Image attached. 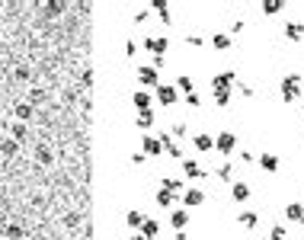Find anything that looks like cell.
I'll use <instances>...</instances> for the list:
<instances>
[{
	"label": "cell",
	"instance_id": "ffe728a7",
	"mask_svg": "<svg viewBox=\"0 0 304 240\" xmlns=\"http://www.w3.org/2000/svg\"><path fill=\"white\" fill-rule=\"evenodd\" d=\"M0 154H3V157H16V154H20V141H13V138H3V141H0Z\"/></svg>",
	"mask_w": 304,
	"mask_h": 240
},
{
	"label": "cell",
	"instance_id": "f546056e",
	"mask_svg": "<svg viewBox=\"0 0 304 240\" xmlns=\"http://www.w3.org/2000/svg\"><path fill=\"white\" fill-rule=\"evenodd\" d=\"M192 144H196V151H215V138H208V135H196Z\"/></svg>",
	"mask_w": 304,
	"mask_h": 240
},
{
	"label": "cell",
	"instance_id": "9c48e42d",
	"mask_svg": "<svg viewBox=\"0 0 304 240\" xmlns=\"http://www.w3.org/2000/svg\"><path fill=\"white\" fill-rule=\"evenodd\" d=\"M202 202H205L202 189H186V192H182V208H199Z\"/></svg>",
	"mask_w": 304,
	"mask_h": 240
},
{
	"label": "cell",
	"instance_id": "603a6c76",
	"mask_svg": "<svg viewBox=\"0 0 304 240\" xmlns=\"http://www.w3.org/2000/svg\"><path fill=\"white\" fill-rule=\"evenodd\" d=\"M259 10L266 16H276L279 10H285V0H259Z\"/></svg>",
	"mask_w": 304,
	"mask_h": 240
},
{
	"label": "cell",
	"instance_id": "30bf717a",
	"mask_svg": "<svg viewBox=\"0 0 304 240\" xmlns=\"http://www.w3.org/2000/svg\"><path fill=\"white\" fill-rule=\"evenodd\" d=\"M141 237H144V240L160 237V221H157V218H144V224H141Z\"/></svg>",
	"mask_w": 304,
	"mask_h": 240
},
{
	"label": "cell",
	"instance_id": "8fae6325",
	"mask_svg": "<svg viewBox=\"0 0 304 240\" xmlns=\"http://www.w3.org/2000/svg\"><path fill=\"white\" fill-rule=\"evenodd\" d=\"M32 112H35L32 103H16V106H13V119H16V122H26V125H29Z\"/></svg>",
	"mask_w": 304,
	"mask_h": 240
},
{
	"label": "cell",
	"instance_id": "d590c367",
	"mask_svg": "<svg viewBox=\"0 0 304 240\" xmlns=\"http://www.w3.org/2000/svg\"><path fill=\"white\" fill-rule=\"evenodd\" d=\"M170 135H173V138H186V122H176L173 128H170Z\"/></svg>",
	"mask_w": 304,
	"mask_h": 240
},
{
	"label": "cell",
	"instance_id": "d4e9b609",
	"mask_svg": "<svg viewBox=\"0 0 304 240\" xmlns=\"http://www.w3.org/2000/svg\"><path fill=\"white\" fill-rule=\"evenodd\" d=\"M35 160H39L42 167L54 164V154H51V147H48V144H39V147H35Z\"/></svg>",
	"mask_w": 304,
	"mask_h": 240
},
{
	"label": "cell",
	"instance_id": "bcb514c9",
	"mask_svg": "<svg viewBox=\"0 0 304 240\" xmlns=\"http://www.w3.org/2000/svg\"><path fill=\"white\" fill-rule=\"evenodd\" d=\"M301 205H304V202H301Z\"/></svg>",
	"mask_w": 304,
	"mask_h": 240
},
{
	"label": "cell",
	"instance_id": "7c38bea8",
	"mask_svg": "<svg viewBox=\"0 0 304 240\" xmlns=\"http://www.w3.org/2000/svg\"><path fill=\"white\" fill-rule=\"evenodd\" d=\"M179 167H182V173H186V176H189V179H205V176H208V173H205L202 167L196 164V160H182Z\"/></svg>",
	"mask_w": 304,
	"mask_h": 240
},
{
	"label": "cell",
	"instance_id": "cb8c5ba5",
	"mask_svg": "<svg viewBox=\"0 0 304 240\" xmlns=\"http://www.w3.org/2000/svg\"><path fill=\"white\" fill-rule=\"evenodd\" d=\"M131 103L138 106V112L151 109V93H148V90H135V93H131Z\"/></svg>",
	"mask_w": 304,
	"mask_h": 240
},
{
	"label": "cell",
	"instance_id": "ab89813d",
	"mask_svg": "<svg viewBox=\"0 0 304 240\" xmlns=\"http://www.w3.org/2000/svg\"><path fill=\"white\" fill-rule=\"evenodd\" d=\"M237 87H240V93L247 96V99H250V96H253V87H250V83H237Z\"/></svg>",
	"mask_w": 304,
	"mask_h": 240
},
{
	"label": "cell",
	"instance_id": "ba28073f",
	"mask_svg": "<svg viewBox=\"0 0 304 240\" xmlns=\"http://www.w3.org/2000/svg\"><path fill=\"white\" fill-rule=\"evenodd\" d=\"M154 93H157V103H160V106H173L176 96H179V93H176V87H167V83H160Z\"/></svg>",
	"mask_w": 304,
	"mask_h": 240
},
{
	"label": "cell",
	"instance_id": "9a60e30c",
	"mask_svg": "<svg viewBox=\"0 0 304 240\" xmlns=\"http://www.w3.org/2000/svg\"><path fill=\"white\" fill-rule=\"evenodd\" d=\"M250 195H253V189L247 183H234V186H230V199H234V202H247Z\"/></svg>",
	"mask_w": 304,
	"mask_h": 240
},
{
	"label": "cell",
	"instance_id": "f35d334b",
	"mask_svg": "<svg viewBox=\"0 0 304 240\" xmlns=\"http://www.w3.org/2000/svg\"><path fill=\"white\" fill-rule=\"evenodd\" d=\"M83 87H93V71H90V68L83 71Z\"/></svg>",
	"mask_w": 304,
	"mask_h": 240
},
{
	"label": "cell",
	"instance_id": "4dcf8cb0",
	"mask_svg": "<svg viewBox=\"0 0 304 240\" xmlns=\"http://www.w3.org/2000/svg\"><path fill=\"white\" fill-rule=\"evenodd\" d=\"M144 218H148V215H141V212H128V215H125V221H128V227H131V231H141Z\"/></svg>",
	"mask_w": 304,
	"mask_h": 240
},
{
	"label": "cell",
	"instance_id": "277c9868",
	"mask_svg": "<svg viewBox=\"0 0 304 240\" xmlns=\"http://www.w3.org/2000/svg\"><path fill=\"white\" fill-rule=\"evenodd\" d=\"M157 141H160V147H163V151H167V154H170L173 160H182V151L176 147V138L170 135V131H163V135H157Z\"/></svg>",
	"mask_w": 304,
	"mask_h": 240
},
{
	"label": "cell",
	"instance_id": "8d00e7d4",
	"mask_svg": "<svg viewBox=\"0 0 304 240\" xmlns=\"http://www.w3.org/2000/svg\"><path fill=\"white\" fill-rule=\"evenodd\" d=\"M186 42H189L192 48H202V45H205V39H202V35H186Z\"/></svg>",
	"mask_w": 304,
	"mask_h": 240
},
{
	"label": "cell",
	"instance_id": "60d3db41",
	"mask_svg": "<svg viewBox=\"0 0 304 240\" xmlns=\"http://www.w3.org/2000/svg\"><path fill=\"white\" fill-rule=\"evenodd\" d=\"M125 55H128V58L138 55V45H135V42H128V45H125Z\"/></svg>",
	"mask_w": 304,
	"mask_h": 240
},
{
	"label": "cell",
	"instance_id": "5b68a950",
	"mask_svg": "<svg viewBox=\"0 0 304 240\" xmlns=\"http://www.w3.org/2000/svg\"><path fill=\"white\" fill-rule=\"evenodd\" d=\"M234 83H237V74L234 71H224V74H218V77H211V90H234Z\"/></svg>",
	"mask_w": 304,
	"mask_h": 240
},
{
	"label": "cell",
	"instance_id": "6da1fadb",
	"mask_svg": "<svg viewBox=\"0 0 304 240\" xmlns=\"http://www.w3.org/2000/svg\"><path fill=\"white\" fill-rule=\"evenodd\" d=\"M301 80H304L301 74H285V77H282V99H285V103H295V99H301V93H304Z\"/></svg>",
	"mask_w": 304,
	"mask_h": 240
},
{
	"label": "cell",
	"instance_id": "836d02e7",
	"mask_svg": "<svg viewBox=\"0 0 304 240\" xmlns=\"http://www.w3.org/2000/svg\"><path fill=\"white\" fill-rule=\"evenodd\" d=\"M269 240H288V231H285V224H276L269 231Z\"/></svg>",
	"mask_w": 304,
	"mask_h": 240
},
{
	"label": "cell",
	"instance_id": "5bb4252c",
	"mask_svg": "<svg viewBox=\"0 0 304 240\" xmlns=\"http://www.w3.org/2000/svg\"><path fill=\"white\" fill-rule=\"evenodd\" d=\"M237 221H240V227H247V231H253V227H259V212H240L237 215Z\"/></svg>",
	"mask_w": 304,
	"mask_h": 240
},
{
	"label": "cell",
	"instance_id": "e0dca14e",
	"mask_svg": "<svg viewBox=\"0 0 304 240\" xmlns=\"http://www.w3.org/2000/svg\"><path fill=\"white\" fill-rule=\"evenodd\" d=\"M170 224H173L176 231H186V224H189V212H186V208H176V212L170 215Z\"/></svg>",
	"mask_w": 304,
	"mask_h": 240
},
{
	"label": "cell",
	"instance_id": "83f0119b",
	"mask_svg": "<svg viewBox=\"0 0 304 240\" xmlns=\"http://www.w3.org/2000/svg\"><path fill=\"white\" fill-rule=\"evenodd\" d=\"M179 90H182L186 96L196 93V83H192V77H189V74H179V77H176V93H179Z\"/></svg>",
	"mask_w": 304,
	"mask_h": 240
},
{
	"label": "cell",
	"instance_id": "7402d4cb",
	"mask_svg": "<svg viewBox=\"0 0 304 240\" xmlns=\"http://www.w3.org/2000/svg\"><path fill=\"white\" fill-rule=\"evenodd\" d=\"M154 119H157L154 109H141V112L135 116V125H138V128H151V125H154Z\"/></svg>",
	"mask_w": 304,
	"mask_h": 240
},
{
	"label": "cell",
	"instance_id": "f1b7e54d",
	"mask_svg": "<svg viewBox=\"0 0 304 240\" xmlns=\"http://www.w3.org/2000/svg\"><path fill=\"white\" fill-rule=\"evenodd\" d=\"M10 138H13V141H20V144H26V141H29V125H26V122H16L13 131H10Z\"/></svg>",
	"mask_w": 304,
	"mask_h": 240
},
{
	"label": "cell",
	"instance_id": "74e56055",
	"mask_svg": "<svg viewBox=\"0 0 304 240\" xmlns=\"http://www.w3.org/2000/svg\"><path fill=\"white\" fill-rule=\"evenodd\" d=\"M186 103H189L192 109H199V106H202V99H199V93H189V96H186Z\"/></svg>",
	"mask_w": 304,
	"mask_h": 240
},
{
	"label": "cell",
	"instance_id": "d6986e66",
	"mask_svg": "<svg viewBox=\"0 0 304 240\" xmlns=\"http://www.w3.org/2000/svg\"><path fill=\"white\" fill-rule=\"evenodd\" d=\"M151 10H157V16H160V20L167 23V26L173 23V16H170V3H167V0H151Z\"/></svg>",
	"mask_w": 304,
	"mask_h": 240
},
{
	"label": "cell",
	"instance_id": "ac0fdd59",
	"mask_svg": "<svg viewBox=\"0 0 304 240\" xmlns=\"http://www.w3.org/2000/svg\"><path fill=\"white\" fill-rule=\"evenodd\" d=\"M3 240H26V227L23 224H3Z\"/></svg>",
	"mask_w": 304,
	"mask_h": 240
},
{
	"label": "cell",
	"instance_id": "484cf974",
	"mask_svg": "<svg viewBox=\"0 0 304 240\" xmlns=\"http://www.w3.org/2000/svg\"><path fill=\"white\" fill-rule=\"evenodd\" d=\"M230 45H234V39H230L228 32H218V35H211V48H218V51H228Z\"/></svg>",
	"mask_w": 304,
	"mask_h": 240
},
{
	"label": "cell",
	"instance_id": "ee69618b",
	"mask_svg": "<svg viewBox=\"0 0 304 240\" xmlns=\"http://www.w3.org/2000/svg\"><path fill=\"white\" fill-rule=\"evenodd\" d=\"M301 224H304V215H301Z\"/></svg>",
	"mask_w": 304,
	"mask_h": 240
},
{
	"label": "cell",
	"instance_id": "e575fe53",
	"mask_svg": "<svg viewBox=\"0 0 304 240\" xmlns=\"http://www.w3.org/2000/svg\"><path fill=\"white\" fill-rule=\"evenodd\" d=\"M230 173H234V170H230V164H221V167H218V179H224V183H230Z\"/></svg>",
	"mask_w": 304,
	"mask_h": 240
},
{
	"label": "cell",
	"instance_id": "b9f144b4",
	"mask_svg": "<svg viewBox=\"0 0 304 240\" xmlns=\"http://www.w3.org/2000/svg\"><path fill=\"white\" fill-rule=\"evenodd\" d=\"M176 240H189V237H186V231H176Z\"/></svg>",
	"mask_w": 304,
	"mask_h": 240
},
{
	"label": "cell",
	"instance_id": "d6a6232c",
	"mask_svg": "<svg viewBox=\"0 0 304 240\" xmlns=\"http://www.w3.org/2000/svg\"><path fill=\"white\" fill-rule=\"evenodd\" d=\"M230 96H234V90H218V93H215V103L224 109V106L230 103Z\"/></svg>",
	"mask_w": 304,
	"mask_h": 240
},
{
	"label": "cell",
	"instance_id": "2e32d148",
	"mask_svg": "<svg viewBox=\"0 0 304 240\" xmlns=\"http://www.w3.org/2000/svg\"><path fill=\"white\" fill-rule=\"evenodd\" d=\"M259 167H263L266 173H279V167H282V160H279L276 154H259Z\"/></svg>",
	"mask_w": 304,
	"mask_h": 240
},
{
	"label": "cell",
	"instance_id": "f6af8a7d",
	"mask_svg": "<svg viewBox=\"0 0 304 240\" xmlns=\"http://www.w3.org/2000/svg\"><path fill=\"white\" fill-rule=\"evenodd\" d=\"M0 20H3V16H0Z\"/></svg>",
	"mask_w": 304,
	"mask_h": 240
},
{
	"label": "cell",
	"instance_id": "7a4b0ae2",
	"mask_svg": "<svg viewBox=\"0 0 304 240\" xmlns=\"http://www.w3.org/2000/svg\"><path fill=\"white\" fill-rule=\"evenodd\" d=\"M138 80H141V87H151V90L160 87V74H157L154 64H144V68H138Z\"/></svg>",
	"mask_w": 304,
	"mask_h": 240
},
{
	"label": "cell",
	"instance_id": "44dd1931",
	"mask_svg": "<svg viewBox=\"0 0 304 240\" xmlns=\"http://www.w3.org/2000/svg\"><path fill=\"white\" fill-rule=\"evenodd\" d=\"M160 189H167V192H173V195H182V179H173V176H163L160 179Z\"/></svg>",
	"mask_w": 304,
	"mask_h": 240
},
{
	"label": "cell",
	"instance_id": "7bdbcfd3",
	"mask_svg": "<svg viewBox=\"0 0 304 240\" xmlns=\"http://www.w3.org/2000/svg\"><path fill=\"white\" fill-rule=\"evenodd\" d=\"M131 240H144V237H141V234H135V237H131Z\"/></svg>",
	"mask_w": 304,
	"mask_h": 240
},
{
	"label": "cell",
	"instance_id": "4fadbf2b",
	"mask_svg": "<svg viewBox=\"0 0 304 240\" xmlns=\"http://www.w3.org/2000/svg\"><path fill=\"white\" fill-rule=\"evenodd\" d=\"M282 35H285L288 42H301V39H304V26H301V23H285Z\"/></svg>",
	"mask_w": 304,
	"mask_h": 240
},
{
	"label": "cell",
	"instance_id": "52a82bcc",
	"mask_svg": "<svg viewBox=\"0 0 304 240\" xmlns=\"http://www.w3.org/2000/svg\"><path fill=\"white\" fill-rule=\"evenodd\" d=\"M141 154H144V157H160V154H163L160 141H157V138H151V135H144V138H141Z\"/></svg>",
	"mask_w": 304,
	"mask_h": 240
},
{
	"label": "cell",
	"instance_id": "8992f818",
	"mask_svg": "<svg viewBox=\"0 0 304 240\" xmlns=\"http://www.w3.org/2000/svg\"><path fill=\"white\" fill-rule=\"evenodd\" d=\"M144 48H148L154 58H163V55H167V39H163V35H157V39L148 35V39H144Z\"/></svg>",
	"mask_w": 304,
	"mask_h": 240
},
{
	"label": "cell",
	"instance_id": "1f68e13d",
	"mask_svg": "<svg viewBox=\"0 0 304 240\" xmlns=\"http://www.w3.org/2000/svg\"><path fill=\"white\" fill-rule=\"evenodd\" d=\"M154 199H157V205H160V208H170L176 195H173V192H167V189H157V195H154Z\"/></svg>",
	"mask_w": 304,
	"mask_h": 240
},
{
	"label": "cell",
	"instance_id": "4316f807",
	"mask_svg": "<svg viewBox=\"0 0 304 240\" xmlns=\"http://www.w3.org/2000/svg\"><path fill=\"white\" fill-rule=\"evenodd\" d=\"M301 215H304L301 202H288V205H285V221H301Z\"/></svg>",
	"mask_w": 304,
	"mask_h": 240
},
{
	"label": "cell",
	"instance_id": "3957f363",
	"mask_svg": "<svg viewBox=\"0 0 304 240\" xmlns=\"http://www.w3.org/2000/svg\"><path fill=\"white\" fill-rule=\"evenodd\" d=\"M234 147H237L234 131H221V135L215 138V151H221V154H234Z\"/></svg>",
	"mask_w": 304,
	"mask_h": 240
}]
</instances>
